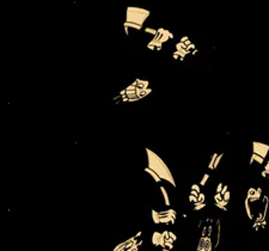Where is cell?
I'll return each instance as SVG.
<instances>
[{
    "label": "cell",
    "instance_id": "obj_1",
    "mask_svg": "<svg viewBox=\"0 0 269 251\" xmlns=\"http://www.w3.org/2000/svg\"><path fill=\"white\" fill-rule=\"evenodd\" d=\"M151 11L139 6H127L126 9V18L123 22V30L127 36L132 31H140L144 29V24L148 19Z\"/></svg>",
    "mask_w": 269,
    "mask_h": 251
},
{
    "label": "cell",
    "instance_id": "obj_2",
    "mask_svg": "<svg viewBox=\"0 0 269 251\" xmlns=\"http://www.w3.org/2000/svg\"><path fill=\"white\" fill-rule=\"evenodd\" d=\"M145 152H146V158H147V166H148L150 169H152L157 175L160 177L163 181L169 182L172 186L176 188L177 184H176V182H175V178H173V176H172L171 170L169 169L168 164L165 163L157 153H154L152 150H150V148L146 147V148H145Z\"/></svg>",
    "mask_w": 269,
    "mask_h": 251
},
{
    "label": "cell",
    "instance_id": "obj_3",
    "mask_svg": "<svg viewBox=\"0 0 269 251\" xmlns=\"http://www.w3.org/2000/svg\"><path fill=\"white\" fill-rule=\"evenodd\" d=\"M197 53V48L193 41L188 36H183L182 38L175 44V52L172 54L173 60L184 61L188 55H195Z\"/></svg>",
    "mask_w": 269,
    "mask_h": 251
},
{
    "label": "cell",
    "instance_id": "obj_4",
    "mask_svg": "<svg viewBox=\"0 0 269 251\" xmlns=\"http://www.w3.org/2000/svg\"><path fill=\"white\" fill-rule=\"evenodd\" d=\"M171 38H173V33L169 29L158 28L156 33L151 35V40L146 43V48H148L150 50L159 52L163 49V45L166 42H169Z\"/></svg>",
    "mask_w": 269,
    "mask_h": 251
},
{
    "label": "cell",
    "instance_id": "obj_5",
    "mask_svg": "<svg viewBox=\"0 0 269 251\" xmlns=\"http://www.w3.org/2000/svg\"><path fill=\"white\" fill-rule=\"evenodd\" d=\"M252 153H255L257 155H261V157H263L266 159L269 153V145L263 143V142L252 141Z\"/></svg>",
    "mask_w": 269,
    "mask_h": 251
},
{
    "label": "cell",
    "instance_id": "obj_6",
    "mask_svg": "<svg viewBox=\"0 0 269 251\" xmlns=\"http://www.w3.org/2000/svg\"><path fill=\"white\" fill-rule=\"evenodd\" d=\"M264 163H266V159H264L263 157L257 155V154H255V153H251V157H250V165H251V166L255 165V164H257L259 166H263Z\"/></svg>",
    "mask_w": 269,
    "mask_h": 251
},
{
    "label": "cell",
    "instance_id": "obj_7",
    "mask_svg": "<svg viewBox=\"0 0 269 251\" xmlns=\"http://www.w3.org/2000/svg\"><path fill=\"white\" fill-rule=\"evenodd\" d=\"M160 239H161V232H159V231L153 232V234H152V244H153L156 248H159Z\"/></svg>",
    "mask_w": 269,
    "mask_h": 251
},
{
    "label": "cell",
    "instance_id": "obj_8",
    "mask_svg": "<svg viewBox=\"0 0 269 251\" xmlns=\"http://www.w3.org/2000/svg\"><path fill=\"white\" fill-rule=\"evenodd\" d=\"M145 172H146V174H148V175H150L151 177L154 179V182H156V183H160L161 181H163L160 177L157 175V174H156V172H154L152 169H150L148 166H146V167H145Z\"/></svg>",
    "mask_w": 269,
    "mask_h": 251
},
{
    "label": "cell",
    "instance_id": "obj_9",
    "mask_svg": "<svg viewBox=\"0 0 269 251\" xmlns=\"http://www.w3.org/2000/svg\"><path fill=\"white\" fill-rule=\"evenodd\" d=\"M261 176L269 181V160H267L266 163L263 164V169L261 171Z\"/></svg>",
    "mask_w": 269,
    "mask_h": 251
},
{
    "label": "cell",
    "instance_id": "obj_10",
    "mask_svg": "<svg viewBox=\"0 0 269 251\" xmlns=\"http://www.w3.org/2000/svg\"><path fill=\"white\" fill-rule=\"evenodd\" d=\"M151 214H152V220L156 225H159L160 224V215H159V212L156 210V209H152L151 210Z\"/></svg>",
    "mask_w": 269,
    "mask_h": 251
},
{
    "label": "cell",
    "instance_id": "obj_11",
    "mask_svg": "<svg viewBox=\"0 0 269 251\" xmlns=\"http://www.w3.org/2000/svg\"><path fill=\"white\" fill-rule=\"evenodd\" d=\"M160 191H161V194H163V197H164V202H165V206L170 207V198H169V194H168L166 189H165V188H164L163 186H160Z\"/></svg>",
    "mask_w": 269,
    "mask_h": 251
},
{
    "label": "cell",
    "instance_id": "obj_12",
    "mask_svg": "<svg viewBox=\"0 0 269 251\" xmlns=\"http://www.w3.org/2000/svg\"><path fill=\"white\" fill-rule=\"evenodd\" d=\"M160 214H164V215H170L172 218H177V213H176V210H173V209H168V210H161L159 212Z\"/></svg>",
    "mask_w": 269,
    "mask_h": 251
},
{
    "label": "cell",
    "instance_id": "obj_13",
    "mask_svg": "<svg viewBox=\"0 0 269 251\" xmlns=\"http://www.w3.org/2000/svg\"><path fill=\"white\" fill-rule=\"evenodd\" d=\"M218 154H219V153H213V155L211 157V160H209V164H208V170H214V163H215L216 157H218Z\"/></svg>",
    "mask_w": 269,
    "mask_h": 251
},
{
    "label": "cell",
    "instance_id": "obj_14",
    "mask_svg": "<svg viewBox=\"0 0 269 251\" xmlns=\"http://www.w3.org/2000/svg\"><path fill=\"white\" fill-rule=\"evenodd\" d=\"M204 207H206V202H196V203H194L193 209L194 210H200V209H204Z\"/></svg>",
    "mask_w": 269,
    "mask_h": 251
},
{
    "label": "cell",
    "instance_id": "obj_15",
    "mask_svg": "<svg viewBox=\"0 0 269 251\" xmlns=\"http://www.w3.org/2000/svg\"><path fill=\"white\" fill-rule=\"evenodd\" d=\"M208 179H209V174H208V172H206V174L204 175V177H202V179L200 181V183H199V184H200L201 186H204L206 184H207V181H208Z\"/></svg>",
    "mask_w": 269,
    "mask_h": 251
},
{
    "label": "cell",
    "instance_id": "obj_16",
    "mask_svg": "<svg viewBox=\"0 0 269 251\" xmlns=\"http://www.w3.org/2000/svg\"><path fill=\"white\" fill-rule=\"evenodd\" d=\"M224 158V153H219L218 154V157H216V159H215V163H214V170L219 166V164L221 162V159Z\"/></svg>",
    "mask_w": 269,
    "mask_h": 251
},
{
    "label": "cell",
    "instance_id": "obj_17",
    "mask_svg": "<svg viewBox=\"0 0 269 251\" xmlns=\"http://www.w3.org/2000/svg\"><path fill=\"white\" fill-rule=\"evenodd\" d=\"M192 190H195V191H197V193H201V186L194 183L193 186H192Z\"/></svg>",
    "mask_w": 269,
    "mask_h": 251
},
{
    "label": "cell",
    "instance_id": "obj_18",
    "mask_svg": "<svg viewBox=\"0 0 269 251\" xmlns=\"http://www.w3.org/2000/svg\"><path fill=\"white\" fill-rule=\"evenodd\" d=\"M189 202H192V203H196V202H199V198L197 196H195V195H189Z\"/></svg>",
    "mask_w": 269,
    "mask_h": 251
},
{
    "label": "cell",
    "instance_id": "obj_19",
    "mask_svg": "<svg viewBox=\"0 0 269 251\" xmlns=\"http://www.w3.org/2000/svg\"><path fill=\"white\" fill-rule=\"evenodd\" d=\"M197 198H199V202H204L206 201V195H204V193H200Z\"/></svg>",
    "mask_w": 269,
    "mask_h": 251
},
{
    "label": "cell",
    "instance_id": "obj_20",
    "mask_svg": "<svg viewBox=\"0 0 269 251\" xmlns=\"http://www.w3.org/2000/svg\"><path fill=\"white\" fill-rule=\"evenodd\" d=\"M223 186H224V184H223V182H220L218 186H216V189H215V193H220L221 191V189H223Z\"/></svg>",
    "mask_w": 269,
    "mask_h": 251
},
{
    "label": "cell",
    "instance_id": "obj_21",
    "mask_svg": "<svg viewBox=\"0 0 269 251\" xmlns=\"http://www.w3.org/2000/svg\"><path fill=\"white\" fill-rule=\"evenodd\" d=\"M170 237H171V238H172V239H173V240H176V239H177V236H176V234H175V233H173L172 231H170Z\"/></svg>",
    "mask_w": 269,
    "mask_h": 251
},
{
    "label": "cell",
    "instance_id": "obj_22",
    "mask_svg": "<svg viewBox=\"0 0 269 251\" xmlns=\"http://www.w3.org/2000/svg\"><path fill=\"white\" fill-rule=\"evenodd\" d=\"M190 194H192V195H195V196H199V194H200V193H197V191H195V190H192V191H190Z\"/></svg>",
    "mask_w": 269,
    "mask_h": 251
}]
</instances>
